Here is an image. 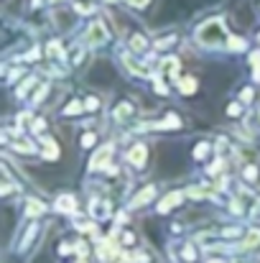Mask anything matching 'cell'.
<instances>
[{"mask_svg": "<svg viewBox=\"0 0 260 263\" xmlns=\"http://www.w3.org/2000/svg\"><path fill=\"white\" fill-rule=\"evenodd\" d=\"M181 199H184V194H181V192H171L166 199H161V204H158V212H169V210H171V207H176Z\"/></svg>", "mask_w": 260, "mask_h": 263, "instance_id": "cell-5", "label": "cell"}, {"mask_svg": "<svg viewBox=\"0 0 260 263\" xmlns=\"http://www.w3.org/2000/svg\"><path fill=\"white\" fill-rule=\"evenodd\" d=\"M258 39H260V36H258Z\"/></svg>", "mask_w": 260, "mask_h": 263, "instance_id": "cell-30", "label": "cell"}, {"mask_svg": "<svg viewBox=\"0 0 260 263\" xmlns=\"http://www.w3.org/2000/svg\"><path fill=\"white\" fill-rule=\"evenodd\" d=\"M255 172H258L255 166H248V169H245V176H248V179L253 181V179H255Z\"/></svg>", "mask_w": 260, "mask_h": 263, "instance_id": "cell-24", "label": "cell"}, {"mask_svg": "<svg viewBox=\"0 0 260 263\" xmlns=\"http://www.w3.org/2000/svg\"><path fill=\"white\" fill-rule=\"evenodd\" d=\"M161 69H166V74H176V69H178V62H176V59H166V62H164V64H161Z\"/></svg>", "mask_w": 260, "mask_h": 263, "instance_id": "cell-18", "label": "cell"}, {"mask_svg": "<svg viewBox=\"0 0 260 263\" xmlns=\"http://www.w3.org/2000/svg\"><path fill=\"white\" fill-rule=\"evenodd\" d=\"M130 49H133L135 54H143V51L148 49V41H146V36H141V33H135V36L130 39Z\"/></svg>", "mask_w": 260, "mask_h": 263, "instance_id": "cell-8", "label": "cell"}, {"mask_svg": "<svg viewBox=\"0 0 260 263\" xmlns=\"http://www.w3.org/2000/svg\"><path fill=\"white\" fill-rule=\"evenodd\" d=\"M130 115H133L130 105H128V102H120V105H117V110H115V118H117V120H128Z\"/></svg>", "mask_w": 260, "mask_h": 263, "instance_id": "cell-12", "label": "cell"}, {"mask_svg": "<svg viewBox=\"0 0 260 263\" xmlns=\"http://www.w3.org/2000/svg\"><path fill=\"white\" fill-rule=\"evenodd\" d=\"M146 156H148V154H146V146H133L125 159H128L133 166H143V164H146Z\"/></svg>", "mask_w": 260, "mask_h": 263, "instance_id": "cell-3", "label": "cell"}, {"mask_svg": "<svg viewBox=\"0 0 260 263\" xmlns=\"http://www.w3.org/2000/svg\"><path fill=\"white\" fill-rule=\"evenodd\" d=\"M207 156H209V143H196L194 159H207Z\"/></svg>", "mask_w": 260, "mask_h": 263, "instance_id": "cell-17", "label": "cell"}, {"mask_svg": "<svg viewBox=\"0 0 260 263\" xmlns=\"http://www.w3.org/2000/svg\"><path fill=\"white\" fill-rule=\"evenodd\" d=\"M123 62L130 67V72H133V74H138V77H146V67H141V64H138V62H135L130 54H125V57H123Z\"/></svg>", "mask_w": 260, "mask_h": 263, "instance_id": "cell-10", "label": "cell"}, {"mask_svg": "<svg viewBox=\"0 0 260 263\" xmlns=\"http://www.w3.org/2000/svg\"><path fill=\"white\" fill-rule=\"evenodd\" d=\"M258 243H260V230H250V233L245 235V240H243V246H245V248L258 246Z\"/></svg>", "mask_w": 260, "mask_h": 263, "instance_id": "cell-15", "label": "cell"}, {"mask_svg": "<svg viewBox=\"0 0 260 263\" xmlns=\"http://www.w3.org/2000/svg\"><path fill=\"white\" fill-rule=\"evenodd\" d=\"M94 141H97V136H94V133H87L85 138H82V146H85V148H89Z\"/></svg>", "mask_w": 260, "mask_h": 263, "instance_id": "cell-21", "label": "cell"}, {"mask_svg": "<svg viewBox=\"0 0 260 263\" xmlns=\"http://www.w3.org/2000/svg\"><path fill=\"white\" fill-rule=\"evenodd\" d=\"M107 3H115V0H107Z\"/></svg>", "mask_w": 260, "mask_h": 263, "instance_id": "cell-28", "label": "cell"}, {"mask_svg": "<svg viewBox=\"0 0 260 263\" xmlns=\"http://www.w3.org/2000/svg\"><path fill=\"white\" fill-rule=\"evenodd\" d=\"M178 87L184 95H194V89H196V80L194 77H184V80H178Z\"/></svg>", "mask_w": 260, "mask_h": 263, "instance_id": "cell-11", "label": "cell"}, {"mask_svg": "<svg viewBox=\"0 0 260 263\" xmlns=\"http://www.w3.org/2000/svg\"><path fill=\"white\" fill-rule=\"evenodd\" d=\"M227 46H230L232 51H240V49H245V41H243V39H230Z\"/></svg>", "mask_w": 260, "mask_h": 263, "instance_id": "cell-20", "label": "cell"}, {"mask_svg": "<svg viewBox=\"0 0 260 263\" xmlns=\"http://www.w3.org/2000/svg\"><path fill=\"white\" fill-rule=\"evenodd\" d=\"M41 141H44V146H46V159H56V156H59V148H56V143H54L51 138H46V136H44Z\"/></svg>", "mask_w": 260, "mask_h": 263, "instance_id": "cell-13", "label": "cell"}, {"mask_svg": "<svg viewBox=\"0 0 260 263\" xmlns=\"http://www.w3.org/2000/svg\"><path fill=\"white\" fill-rule=\"evenodd\" d=\"M85 41L89 44V46H99V44H105V41H107V31H105V26H102V23H92V26L87 28Z\"/></svg>", "mask_w": 260, "mask_h": 263, "instance_id": "cell-2", "label": "cell"}, {"mask_svg": "<svg viewBox=\"0 0 260 263\" xmlns=\"http://www.w3.org/2000/svg\"><path fill=\"white\" fill-rule=\"evenodd\" d=\"M92 215L99 220V217H107V202H92Z\"/></svg>", "mask_w": 260, "mask_h": 263, "instance_id": "cell-14", "label": "cell"}, {"mask_svg": "<svg viewBox=\"0 0 260 263\" xmlns=\"http://www.w3.org/2000/svg\"><path fill=\"white\" fill-rule=\"evenodd\" d=\"M240 97H243V102H250V100H253V92H250V89H245Z\"/></svg>", "mask_w": 260, "mask_h": 263, "instance_id": "cell-26", "label": "cell"}, {"mask_svg": "<svg viewBox=\"0 0 260 263\" xmlns=\"http://www.w3.org/2000/svg\"><path fill=\"white\" fill-rule=\"evenodd\" d=\"M26 210H28V215H33V217H36V215H41V212H44V204H41V202H36V199H31V202L26 204Z\"/></svg>", "mask_w": 260, "mask_h": 263, "instance_id": "cell-16", "label": "cell"}, {"mask_svg": "<svg viewBox=\"0 0 260 263\" xmlns=\"http://www.w3.org/2000/svg\"><path fill=\"white\" fill-rule=\"evenodd\" d=\"M151 0H130V5H135V8H146Z\"/></svg>", "mask_w": 260, "mask_h": 263, "instance_id": "cell-25", "label": "cell"}, {"mask_svg": "<svg viewBox=\"0 0 260 263\" xmlns=\"http://www.w3.org/2000/svg\"><path fill=\"white\" fill-rule=\"evenodd\" d=\"M156 92H158V95H166V92H169V87H166V82L156 80Z\"/></svg>", "mask_w": 260, "mask_h": 263, "instance_id": "cell-22", "label": "cell"}, {"mask_svg": "<svg viewBox=\"0 0 260 263\" xmlns=\"http://www.w3.org/2000/svg\"><path fill=\"white\" fill-rule=\"evenodd\" d=\"M97 105H99V102H97V100H94V97H89V100H87V110H97Z\"/></svg>", "mask_w": 260, "mask_h": 263, "instance_id": "cell-23", "label": "cell"}, {"mask_svg": "<svg viewBox=\"0 0 260 263\" xmlns=\"http://www.w3.org/2000/svg\"><path fill=\"white\" fill-rule=\"evenodd\" d=\"M77 112H82V102H77V100H74V102H69V105H67L64 115H77Z\"/></svg>", "mask_w": 260, "mask_h": 263, "instance_id": "cell-19", "label": "cell"}, {"mask_svg": "<svg viewBox=\"0 0 260 263\" xmlns=\"http://www.w3.org/2000/svg\"><path fill=\"white\" fill-rule=\"evenodd\" d=\"M56 210H59V212H67V215H72V212L77 210V202H74V197H72V194H64V197H59V199H56Z\"/></svg>", "mask_w": 260, "mask_h": 263, "instance_id": "cell-4", "label": "cell"}, {"mask_svg": "<svg viewBox=\"0 0 260 263\" xmlns=\"http://www.w3.org/2000/svg\"><path fill=\"white\" fill-rule=\"evenodd\" d=\"M196 39H199V44H204V46H222V44L227 41L225 23H222V21H209V23H204V26L196 31Z\"/></svg>", "mask_w": 260, "mask_h": 263, "instance_id": "cell-1", "label": "cell"}, {"mask_svg": "<svg viewBox=\"0 0 260 263\" xmlns=\"http://www.w3.org/2000/svg\"><path fill=\"white\" fill-rule=\"evenodd\" d=\"M258 118H260V112H258Z\"/></svg>", "mask_w": 260, "mask_h": 263, "instance_id": "cell-29", "label": "cell"}, {"mask_svg": "<svg viewBox=\"0 0 260 263\" xmlns=\"http://www.w3.org/2000/svg\"><path fill=\"white\" fill-rule=\"evenodd\" d=\"M227 112H230V115H240V105H230Z\"/></svg>", "mask_w": 260, "mask_h": 263, "instance_id": "cell-27", "label": "cell"}, {"mask_svg": "<svg viewBox=\"0 0 260 263\" xmlns=\"http://www.w3.org/2000/svg\"><path fill=\"white\" fill-rule=\"evenodd\" d=\"M110 156H112V148L107 146V148H102L94 159H92V169H99V166H105L107 161H110Z\"/></svg>", "mask_w": 260, "mask_h": 263, "instance_id": "cell-7", "label": "cell"}, {"mask_svg": "<svg viewBox=\"0 0 260 263\" xmlns=\"http://www.w3.org/2000/svg\"><path fill=\"white\" fill-rule=\"evenodd\" d=\"M94 8H97V0H74V10H77V13H82V15L92 13Z\"/></svg>", "mask_w": 260, "mask_h": 263, "instance_id": "cell-9", "label": "cell"}, {"mask_svg": "<svg viewBox=\"0 0 260 263\" xmlns=\"http://www.w3.org/2000/svg\"><path fill=\"white\" fill-rule=\"evenodd\" d=\"M153 194H156V186H146V189H143V192L133 199V204H130V207H141V204L151 202V199H153Z\"/></svg>", "mask_w": 260, "mask_h": 263, "instance_id": "cell-6", "label": "cell"}]
</instances>
